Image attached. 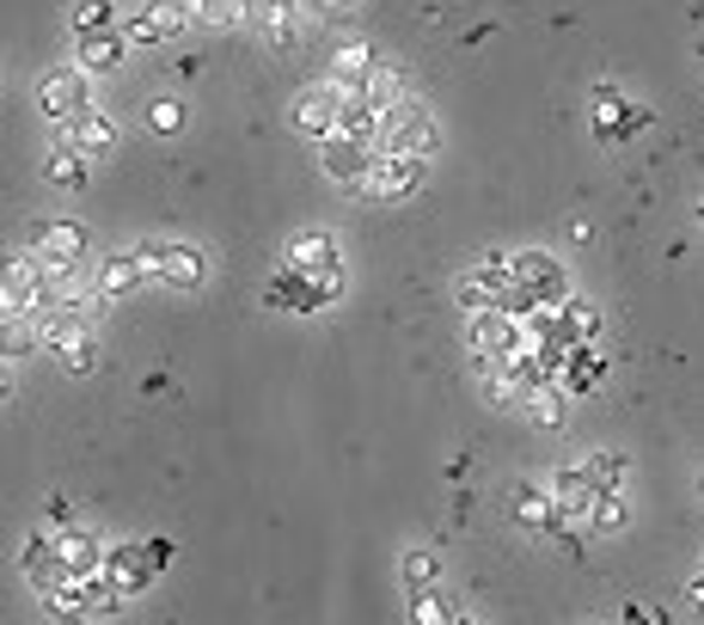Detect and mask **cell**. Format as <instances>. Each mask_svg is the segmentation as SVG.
<instances>
[{"label":"cell","instance_id":"83f0119b","mask_svg":"<svg viewBox=\"0 0 704 625\" xmlns=\"http://www.w3.org/2000/svg\"><path fill=\"white\" fill-rule=\"evenodd\" d=\"M74 31H117V13H111V0H81L74 7Z\"/></svg>","mask_w":704,"mask_h":625},{"label":"cell","instance_id":"4fadbf2b","mask_svg":"<svg viewBox=\"0 0 704 625\" xmlns=\"http://www.w3.org/2000/svg\"><path fill=\"white\" fill-rule=\"evenodd\" d=\"M31 252L55 258V264H81V252H86V227H81V221H43L38 233H31Z\"/></svg>","mask_w":704,"mask_h":625},{"label":"cell","instance_id":"3957f363","mask_svg":"<svg viewBox=\"0 0 704 625\" xmlns=\"http://www.w3.org/2000/svg\"><path fill=\"white\" fill-rule=\"evenodd\" d=\"M386 147L392 154H417V160L435 147V123H429V111L417 98H399V105L386 111Z\"/></svg>","mask_w":704,"mask_h":625},{"label":"cell","instance_id":"277c9868","mask_svg":"<svg viewBox=\"0 0 704 625\" xmlns=\"http://www.w3.org/2000/svg\"><path fill=\"white\" fill-rule=\"evenodd\" d=\"M423 185V160H417V154H392V147H386V154H374V173H368V197L374 202H392V197H404V190H417Z\"/></svg>","mask_w":704,"mask_h":625},{"label":"cell","instance_id":"52a82bcc","mask_svg":"<svg viewBox=\"0 0 704 625\" xmlns=\"http://www.w3.org/2000/svg\"><path fill=\"white\" fill-rule=\"evenodd\" d=\"M38 98H43V117H55V123H74L81 111H93V98H86V74H81V67L43 74Z\"/></svg>","mask_w":704,"mask_h":625},{"label":"cell","instance_id":"d4e9b609","mask_svg":"<svg viewBox=\"0 0 704 625\" xmlns=\"http://www.w3.org/2000/svg\"><path fill=\"white\" fill-rule=\"evenodd\" d=\"M515 515L527 521V528H551V497H545L539 485H515Z\"/></svg>","mask_w":704,"mask_h":625},{"label":"cell","instance_id":"d6986e66","mask_svg":"<svg viewBox=\"0 0 704 625\" xmlns=\"http://www.w3.org/2000/svg\"><path fill=\"white\" fill-rule=\"evenodd\" d=\"M135 282H147V270H141V258H135V252H111L105 264H98V294H111V301L129 294Z\"/></svg>","mask_w":704,"mask_h":625},{"label":"cell","instance_id":"8d00e7d4","mask_svg":"<svg viewBox=\"0 0 704 625\" xmlns=\"http://www.w3.org/2000/svg\"><path fill=\"white\" fill-rule=\"evenodd\" d=\"M698 491H704V485H698Z\"/></svg>","mask_w":704,"mask_h":625},{"label":"cell","instance_id":"7402d4cb","mask_svg":"<svg viewBox=\"0 0 704 625\" xmlns=\"http://www.w3.org/2000/svg\"><path fill=\"white\" fill-rule=\"evenodd\" d=\"M356 93H361V98H374L380 111H392V105L404 98V74H399V67H386V62H374V74L356 86Z\"/></svg>","mask_w":704,"mask_h":625},{"label":"cell","instance_id":"8992f818","mask_svg":"<svg viewBox=\"0 0 704 625\" xmlns=\"http://www.w3.org/2000/svg\"><path fill=\"white\" fill-rule=\"evenodd\" d=\"M472 356H508V350H521V320L508 313V306H484V313H472Z\"/></svg>","mask_w":704,"mask_h":625},{"label":"cell","instance_id":"1f68e13d","mask_svg":"<svg viewBox=\"0 0 704 625\" xmlns=\"http://www.w3.org/2000/svg\"><path fill=\"white\" fill-rule=\"evenodd\" d=\"M190 7H197V0H154V13H160V25H166V31H185L190 19H197Z\"/></svg>","mask_w":704,"mask_h":625},{"label":"cell","instance_id":"5b68a950","mask_svg":"<svg viewBox=\"0 0 704 625\" xmlns=\"http://www.w3.org/2000/svg\"><path fill=\"white\" fill-rule=\"evenodd\" d=\"M264 301L282 306V313H319L332 294H325V277H306V270H288V264H282L276 277H270Z\"/></svg>","mask_w":704,"mask_h":625},{"label":"cell","instance_id":"d6a6232c","mask_svg":"<svg viewBox=\"0 0 704 625\" xmlns=\"http://www.w3.org/2000/svg\"><path fill=\"white\" fill-rule=\"evenodd\" d=\"M43 515H50V528H67V515H74V509H67V497H50V509H43Z\"/></svg>","mask_w":704,"mask_h":625},{"label":"cell","instance_id":"7c38bea8","mask_svg":"<svg viewBox=\"0 0 704 625\" xmlns=\"http://www.w3.org/2000/svg\"><path fill=\"white\" fill-rule=\"evenodd\" d=\"M638 129H650V111H631L612 86H595V135L600 142H612V135H638Z\"/></svg>","mask_w":704,"mask_h":625},{"label":"cell","instance_id":"603a6c76","mask_svg":"<svg viewBox=\"0 0 704 625\" xmlns=\"http://www.w3.org/2000/svg\"><path fill=\"white\" fill-rule=\"evenodd\" d=\"M460 613L441 601V588H411V625H453Z\"/></svg>","mask_w":704,"mask_h":625},{"label":"cell","instance_id":"5bb4252c","mask_svg":"<svg viewBox=\"0 0 704 625\" xmlns=\"http://www.w3.org/2000/svg\"><path fill=\"white\" fill-rule=\"evenodd\" d=\"M55 552H62L67 576H93V571H105V545H98L86 528H55Z\"/></svg>","mask_w":704,"mask_h":625},{"label":"cell","instance_id":"f1b7e54d","mask_svg":"<svg viewBox=\"0 0 704 625\" xmlns=\"http://www.w3.org/2000/svg\"><path fill=\"white\" fill-rule=\"evenodd\" d=\"M147 129H154V135H178V129H185V105H178V98H154V105H147Z\"/></svg>","mask_w":704,"mask_h":625},{"label":"cell","instance_id":"ffe728a7","mask_svg":"<svg viewBox=\"0 0 704 625\" xmlns=\"http://www.w3.org/2000/svg\"><path fill=\"white\" fill-rule=\"evenodd\" d=\"M564 399H570V393H564L558 381H545V386H533L527 399H521V412H527V424L558 429V424H564Z\"/></svg>","mask_w":704,"mask_h":625},{"label":"cell","instance_id":"30bf717a","mask_svg":"<svg viewBox=\"0 0 704 625\" xmlns=\"http://www.w3.org/2000/svg\"><path fill=\"white\" fill-rule=\"evenodd\" d=\"M55 147H81L86 160H105L111 147H117V123L105 117V111H81L74 123H62V135H55Z\"/></svg>","mask_w":704,"mask_h":625},{"label":"cell","instance_id":"6da1fadb","mask_svg":"<svg viewBox=\"0 0 704 625\" xmlns=\"http://www.w3.org/2000/svg\"><path fill=\"white\" fill-rule=\"evenodd\" d=\"M344 98H349V86H344V81L306 86V93L294 98V129H301V135H313V142L337 135V129H344Z\"/></svg>","mask_w":704,"mask_h":625},{"label":"cell","instance_id":"7a4b0ae2","mask_svg":"<svg viewBox=\"0 0 704 625\" xmlns=\"http://www.w3.org/2000/svg\"><path fill=\"white\" fill-rule=\"evenodd\" d=\"M564 294H570V277H564L545 252H521L515 258V306L521 313L539 306V301H564Z\"/></svg>","mask_w":704,"mask_h":625},{"label":"cell","instance_id":"74e56055","mask_svg":"<svg viewBox=\"0 0 704 625\" xmlns=\"http://www.w3.org/2000/svg\"><path fill=\"white\" fill-rule=\"evenodd\" d=\"M698 215H704V209H698Z\"/></svg>","mask_w":704,"mask_h":625},{"label":"cell","instance_id":"2e32d148","mask_svg":"<svg viewBox=\"0 0 704 625\" xmlns=\"http://www.w3.org/2000/svg\"><path fill=\"white\" fill-rule=\"evenodd\" d=\"M551 337H564V344H595V337H600V313H595L588 301H576V294H564Z\"/></svg>","mask_w":704,"mask_h":625},{"label":"cell","instance_id":"4dcf8cb0","mask_svg":"<svg viewBox=\"0 0 704 625\" xmlns=\"http://www.w3.org/2000/svg\"><path fill=\"white\" fill-rule=\"evenodd\" d=\"M123 38H129V43H160V38H166V25H160V13H154V7H141V13L123 25Z\"/></svg>","mask_w":704,"mask_h":625},{"label":"cell","instance_id":"e575fe53","mask_svg":"<svg viewBox=\"0 0 704 625\" xmlns=\"http://www.w3.org/2000/svg\"><path fill=\"white\" fill-rule=\"evenodd\" d=\"M686 595H692V607H698V613H704V571H698V576H692V588H686Z\"/></svg>","mask_w":704,"mask_h":625},{"label":"cell","instance_id":"d590c367","mask_svg":"<svg viewBox=\"0 0 704 625\" xmlns=\"http://www.w3.org/2000/svg\"><path fill=\"white\" fill-rule=\"evenodd\" d=\"M453 625H472V619H453Z\"/></svg>","mask_w":704,"mask_h":625},{"label":"cell","instance_id":"ac0fdd59","mask_svg":"<svg viewBox=\"0 0 704 625\" xmlns=\"http://www.w3.org/2000/svg\"><path fill=\"white\" fill-rule=\"evenodd\" d=\"M337 264V240L332 233H301V240L288 246V270H306V277H319V270Z\"/></svg>","mask_w":704,"mask_h":625},{"label":"cell","instance_id":"4316f807","mask_svg":"<svg viewBox=\"0 0 704 625\" xmlns=\"http://www.w3.org/2000/svg\"><path fill=\"white\" fill-rule=\"evenodd\" d=\"M588 528H595V533L624 528V497H619V491H600V497H595V509H588Z\"/></svg>","mask_w":704,"mask_h":625},{"label":"cell","instance_id":"9c48e42d","mask_svg":"<svg viewBox=\"0 0 704 625\" xmlns=\"http://www.w3.org/2000/svg\"><path fill=\"white\" fill-rule=\"evenodd\" d=\"M154 552H147V540L141 545H105V576L123 588V595H141L147 583H154Z\"/></svg>","mask_w":704,"mask_h":625},{"label":"cell","instance_id":"f546056e","mask_svg":"<svg viewBox=\"0 0 704 625\" xmlns=\"http://www.w3.org/2000/svg\"><path fill=\"white\" fill-rule=\"evenodd\" d=\"M588 479H595V491H619L624 485V454H595V460H588Z\"/></svg>","mask_w":704,"mask_h":625},{"label":"cell","instance_id":"9a60e30c","mask_svg":"<svg viewBox=\"0 0 704 625\" xmlns=\"http://www.w3.org/2000/svg\"><path fill=\"white\" fill-rule=\"evenodd\" d=\"M123 50H129V38L117 31H86L81 38V74H111V67L123 62Z\"/></svg>","mask_w":704,"mask_h":625},{"label":"cell","instance_id":"836d02e7","mask_svg":"<svg viewBox=\"0 0 704 625\" xmlns=\"http://www.w3.org/2000/svg\"><path fill=\"white\" fill-rule=\"evenodd\" d=\"M147 552H154V564L166 571V559H172V540H160V533H154V540H147Z\"/></svg>","mask_w":704,"mask_h":625},{"label":"cell","instance_id":"cb8c5ba5","mask_svg":"<svg viewBox=\"0 0 704 625\" xmlns=\"http://www.w3.org/2000/svg\"><path fill=\"white\" fill-rule=\"evenodd\" d=\"M368 74H374V50H368V43H344V50H337V81L361 86Z\"/></svg>","mask_w":704,"mask_h":625},{"label":"cell","instance_id":"44dd1931","mask_svg":"<svg viewBox=\"0 0 704 625\" xmlns=\"http://www.w3.org/2000/svg\"><path fill=\"white\" fill-rule=\"evenodd\" d=\"M166 282H172V289H202V252L197 246L166 240Z\"/></svg>","mask_w":704,"mask_h":625},{"label":"cell","instance_id":"8fae6325","mask_svg":"<svg viewBox=\"0 0 704 625\" xmlns=\"http://www.w3.org/2000/svg\"><path fill=\"white\" fill-rule=\"evenodd\" d=\"M325 173L332 178H344V185H368V173H374V147L368 142H356V135H325Z\"/></svg>","mask_w":704,"mask_h":625},{"label":"cell","instance_id":"484cf974","mask_svg":"<svg viewBox=\"0 0 704 625\" xmlns=\"http://www.w3.org/2000/svg\"><path fill=\"white\" fill-rule=\"evenodd\" d=\"M399 571H404V588H435V576H441V564H435V552H423V545H411L399 559Z\"/></svg>","mask_w":704,"mask_h":625},{"label":"cell","instance_id":"e0dca14e","mask_svg":"<svg viewBox=\"0 0 704 625\" xmlns=\"http://www.w3.org/2000/svg\"><path fill=\"white\" fill-rule=\"evenodd\" d=\"M43 178H50V185H62V190H86V178H93V160H86L81 147H50Z\"/></svg>","mask_w":704,"mask_h":625},{"label":"cell","instance_id":"ba28073f","mask_svg":"<svg viewBox=\"0 0 704 625\" xmlns=\"http://www.w3.org/2000/svg\"><path fill=\"white\" fill-rule=\"evenodd\" d=\"M595 479H588V466H564L558 479H551V521H582L588 509H595Z\"/></svg>","mask_w":704,"mask_h":625}]
</instances>
